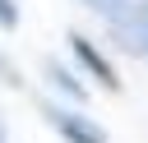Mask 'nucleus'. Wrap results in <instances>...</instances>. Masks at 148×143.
<instances>
[{
  "label": "nucleus",
  "mask_w": 148,
  "mask_h": 143,
  "mask_svg": "<svg viewBox=\"0 0 148 143\" xmlns=\"http://www.w3.org/2000/svg\"><path fill=\"white\" fill-rule=\"evenodd\" d=\"M69 42H74V51H79V60H83V65H88V69L97 74V83L116 92V88H120V78H116V69L106 65V55H102V51H92V42H88V37H69Z\"/></svg>",
  "instance_id": "f257e3e1"
},
{
  "label": "nucleus",
  "mask_w": 148,
  "mask_h": 143,
  "mask_svg": "<svg viewBox=\"0 0 148 143\" xmlns=\"http://www.w3.org/2000/svg\"><path fill=\"white\" fill-rule=\"evenodd\" d=\"M0 23H5V28H14V23H18V9H14V0H0Z\"/></svg>",
  "instance_id": "f03ea898"
}]
</instances>
